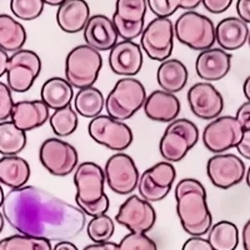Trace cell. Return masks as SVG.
Returning <instances> with one entry per match:
<instances>
[{"label":"cell","mask_w":250,"mask_h":250,"mask_svg":"<svg viewBox=\"0 0 250 250\" xmlns=\"http://www.w3.org/2000/svg\"><path fill=\"white\" fill-rule=\"evenodd\" d=\"M0 210L19 234L49 242L77 238L86 227V215L77 205L33 185L12 189Z\"/></svg>","instance_id":"1"},{"label":"cell","mask_w":250,"mask_h":250,"mask_svg":"<svg viewBox=\"0 0 250 250\" xmlns=\"http://www.w3.org/2000/svg\"><path fill=\"white\" fill-rule=\"evenodd\" d=\"M176 214L185 233L190 236L208 234L213 225L207 190L199 180L185 178L175 187Z\"/></svg>","instance_id":"2"},{"label":"cell","mask_w":250,"mask_h":250,"mask_svg":"<svg viewBox=\"0 0 250 250\" xmlns=\"http://www.w3.org/2000/svg\"><path fill=\"white\" fill-rule=\"evenodd\" d=\"M145 99L146 90L142 82L135 78H122L106 97V113L109 117L124 122L143 108Z\"/></svg>","instance_id":"3"},{"label":"cell","mask_w":250,"mask_h":250,"mask_svg":"<svg viewBox=\"0 0 250 250\" xmlns=\"http://www.w3.org/2000/svg\"><path fill=\"white\" fill-rule=\"evenodd\" d=\"M102 66L100 51L86 44L78 45L71 49L65 58V79L73 88L93 86L99 78Z\"/></svg>","instance_id":"4"},{"label":"cell","mask_w":250,"mask_h":250,"mask_svg":"<svg viewBox=\"0 0 250 250\" xmlns=\"http://www.w3.org/2000/svg\"><path fill=\"white\" fill-rule=\"evenodd\" d=\"M199 129L191 120L178 119L169 123L159 143L160 155L169 163L184 159L199 140Z\"/></svg>","instance_id":"5"},{"label":"cell","mask_w":250,"mask_h":250,"mask_svg":"<svg viewBox=\"0 0 250 250\" xmlns=\"http://www.w3.org/2000/svg\"><path fill=\"white\" fill-rule=\"evenodd\" d=\"M174 37L183 45L196 51L213 48L215 44V25L205 15L194 10L185 12L174 24Z\"/></svg>","instance_id":"6"},{"label":"cell","mask_w":250,"mask_h":250,"mask_svg":"<svg viewBox=\"0 0 250 250\" xmlns=\"http://www.w3.org/2000/svg\"><path fill=\"white\" fill-rule=\"evenodd\" d=\"M42 71V59L29 49H21L9 57L6 68L8 86L15 93H26L39 78Z\"/></svg>","instance_id":"7"},{"label":"cell","mask_w":250,"mask_h":250,"mask_svg":"<svg viewBox=\"0 0 250 250\" xmlns=\"http://www.w3.org/2000/svg\"><path fill=\"white\" fill-rule=\"evenodd\" d=\"M174 24L169 18H155L145 25L140 35V46L151 60L169 59L174 49Z\"/></svg>","instance_id":"8"},{"label":"cell","mask_w":250,"mask_h":250,"mask_svg":"<svg viewBox=\"0 0 250 250\" xmlns=\"http://www.w3.org/2000/svg\"><path fill=\"white\" fill-rule=\"evenodd\" d=\"M39 159L44 168L54 176H68L79 164L77 149L58 138H49L40 145Z\"/></svg>","instance_id":"9"},{"label":"cell","mask_w":250,"mask_h":250,"mask_svg":"<svg viewBox=\"0 0 250 250\" xmlns=\"http://www.w3.org/2000/svg\"><path fill=\"white\" fill-rule=\"evenodd\" d=\"M88 133L94 142L114 151L125 150L133 143L130 126L109 115H98L91 119Z\"/></svg>","instance_id":"10"},{"label":"cell","mask_w":250,"mask_h":250,"mask_svg":"<svg viewBox=\"0 0 250 250\" xmlns=\"http://www.w3.org/2000/svg\"><path fill=\"white\" fill-rule=\"evenodd\" d=\"M104 175L110 190L118 195H130L138 188L140 179L134 159L123 151L114 154L106 160Z\"/></svg>","instance_id":"11"},{"label":"cell","mask_w":250,"mask_h":250,"mask_svg":"<svg viewBox=\"0 0 250 250\" xmlns=\"http://www.w3.org/2000/svg\"><path fill=\"white\" fill-rule=\"evenodd\" d=\"M243 128L231 115H223L211 120L203 131L205 148L214 154H222L229 149L236 148L242 140Z\"/></svg>","instance_id":"12"},{"label":"cell","mask_w":250,"mask_h":250,"mask_svg":"<svg viewBox=\"0 0 250 250\" xmlns=\"http://www.w3.org/2000/svg\"><path fill=\"white\" fill-rule=\"evenodd\" d=\"M176 178V170L171 163L159 162L140 175L138 183L139 196L149 203L162 202L170 193Z\"/></svg>","instance_id":"13"},{"label":"cell","mask_w":250,"mask_h":250,"mask_svg":"<svg viewBox=\"0 0 250 250\" xmlns=\"http://www.w3.org/2000/svg\"><path fill=\"white\" fill-rule=\"evenodd\" d=\"M74 184L77 188V195H75L77 207L99 202L105 195L104 169L93 162L78 164L74 173Z\"/></svg>","instance_id":"14"},{"label":"cell","mask_w":250,"mask_h":250,"mask_svg":"<svg viewBox=\"0 0 250 250\" xmlns=\"http://www.w3.org/2000/svg\"><path fill=\"white\" fill-rule=\"evenodd\" d=\"M245 173L244 162L235 154H215L207 163L208 178L214 187L223 190L240 184Z\"/></svg>","instance_id":"15"},{"label":"cell","mask_w":250,"mask_h":250,"mask_svg":"<svg viewBox=\"0 0 250 250\" xmlns=\"http://www.w3.org/2000/svg\"><path fill=\"white\" fill-rule=\"evenodd\" d=\"M115 219L131 233H148L156 223V211L139 195H130L120 205Z\"/></svg>","instance_id":"16"},{"label":"cell","mask_w":250,"mask_h":250,"mask_svg":"<svg viewBox=\"0 0 250 250\" xmlns=\"http://www.w3.org/2000/svg\"><path fill=\"white\" fill-rule=\"evenodd\" d=\"M187 99L191 113L199 119L213 120L220 117L224 110L222 93L208 82H200L191 85Z\"/></svg>","instance_id":"17"},{"label":"cell","mask_w":250,"mask_h":250,"mask_svg":"<svg viewBox=\"0 0 250 250\" xmlns=\"http://www.w3.org/2000/svg\"><path fill=\"white\" fill-rule=\"evenodd\" d=\"M143 62L142 46L135 42L123 40L110 49L109 66L114 74L123 78H133L142 70Z\"/></svg>","instance_id":"18"},{"label":"cell","mask_w":250,"mask_h":250,"mask_svg":"<svg viewBox=\"0 0 250 250\" xmlns=\"http://www.w3.org/2000/svg\"><path fill=\"white\" fill-rule=\"evenodd\" d=\"M231 69V55L220 48H210L200 51L195 62V71L204 82H218L229 74Z\"/></svg>","instance_id":"19"},{"label":"cell","mask_w":250,"mask_h":250,"mask_svg":"<svg viewBox=\"0 0 250 250\" xmlns=\"http://www.w3.org/2000/svg\"><path fill=\"white\" fill-rule=\"evenodd\" d=\"M83 35L86 45L98 51L110 50L118 43V38H119L111 19L103 14H95L90 17L83 30Z\"/></svg>","instance_id":"20"},{"label":"cell","mask_w":250,"mask_h":250,"mask_svg":"<svg viewBox=\"0 0 250 250\" xmlns=\"http://www.w3.org/2000/svg\"><path fill=\"white\" fill-rule=\"evenodd\" d=\"M143 109L146 118L153 122L170 123L178 118L182 105L175 94L160 89L149 94Z\"/></svg>","instance_id":"21"},{"label":"cell","mask_w":250,"mask_h":250,"mask_svg":"<svg viewBox=\"0 0 250 250\" xmlns=\"http://www.w3.org/2000/svg\"><path fill=\"white\" fill-rule=\"evenodd\" d=\"M49 118V108L43 100H21L15 103L10 115L12 122L25 133L43 126Z\"/></svg>","instance_id":"22"},{"label":"cell","mask_w":250,"mask_h":250,"mask_svg":"<svg viewBox=\"0 0 250 250\" xmlns=\"http://www.w3.org/2000/svg\"><path fill=\"white\" fill-rule=\"evenodd\" d=\"M89 19L90 8L85 0H66L58 6L57 23L68 34H77L84 30Z\"/></svg>","instance_id":"23"},{"label":"cell","mask_w":250,"mask_h":250,"mask_svg":"<svg viewBox=\"0 0 250 250\" xmlns=\"http://www.w3.org/2000/svg\"><path fill=\"white\" fill-rule=\"evenodd\" d=\"M248 24L239 18H225L215 26V43L225 51L238 50L244 46L248 42Z\"/></svg>","instance_id":"24"},{"label":"cell","mask_w":250,"mask_h":250,"mask_svg":"<svg viewBox=\"0 0 250 250\" xmlns=\"http://www.w3.org/2000/svg\"><path fill=\"white\" fill-rule=\"evenodd\" d=\"M189 73L183 62L178 59H167L156 71V82L162 90L176 94L182 91L187 85Z\"/></svg>","instance_id":"25"},{"label":"cell","mask_w":250,"mask_h":250,"mask_svg":"<svg viewBox=\"0 0 250 250\" xmlns=\"http://www.w3.org/2000/svg\"><path fill=\"white\" fill-rule=\"evenodd\" d=\"M30 165L24 158L5 155L0 158V184L12 189L25 187L30 179Z\"/></svg>","instance_id":"26"},{"label":"cell","mask_w":250,"mask_h":250,"mask_svg":"<svg viewBox=\"0 0 250 250\" xmlns=\"http://www.w3.org/2000/svg\"><path fill=\"white\" fill-rule=\"evenodd\" d=\"M40 97L49 109L58 110L70 105L74 99V88L65 78L54 77L46 80L42 86Z\"/></svg>","instance_id":"27"},{"label":"cell","mask_w":250,"mask_h":250,"mask_svg":"<svg viewBox=\"0 0 250 250\" xmlns=\"http://www.w3.org/2000/svg\"><path fill=\"white\" fill-rule=\"evenodd\" d=\"M28 35L21 24L8 14H0V48L6 53L21 50Z\"/></svg>","instance_id":"28"},{"label":"cell","mask_w":250,"mask_h":250,"mask_svg":"<svg viewBox=\"0 0 250 250\" xmlns=\"http://www.w3.org/2000/svg\"><path fill=\"white\" fill-rule=\"evenodd\" d=\"M74 109L79 115L89 119H94L100 115L105 108V98L102 91L95 86L79 89L74 94Z\"/></svg>","instance_id":"29"},{"label":"cell","mask_w":250,"mask_h":250,"mask_svg":"<svg viewBox=\"0 0 250 250\" xmlns=\"http://www.w3.org/2000/svg\"><path fill=\"white\" fill-rule=\"evenodd\" d=\"M208 242L214 250H235L239 245V230L234 223L222 220L211 225Z\"/></svg>","instance_id":"30"},{"label":"cell","mask_w":250,"mask_h":250,"mask_svg":"<svg viewBox=\"0 0 250 250\" xmlns=\"http://www.w3.org/2000/svg\"><path fill=\"white\" fill-rule=\"evenodd\" d=\"M28 138L26 133L19 129L10 120L0 122V154L1 155H18L25 149Z\"/></svg>","instance_id":"31"},{"label":"cell","mask_w":250,"mask_h":250,"mask_svg":"<svg viewBox=\"0 0 250 250\" xmlns=\"http://www.w3.org/2000/svg\"><path fill=\"white\" fill-rule=\"evenodd\" d=\"M79 114L75 111V109L71 105L65 106V108L54 110L49 118L51 130L57 137H69L74 133L79 124L78 119Z\"/></svg>","instance_id":"32"},{"label":"cell","mask_w":250,"mask_h":250,"mask_svg":"<svg viewBox=\"0 0 250 250\" xmlns=\"http://www.w3.org/2000/svg\"><path fill=\"white\" fill-rule=\"evenodd\" d=\"M50 242L46 239L35 238V236L18 235L8 236L0 240V250H51Z\"/></svg>","instance_id":"33"},{"label":"cell","mask_w":250,"mask_h":250,"mask_svg":"<svg viewBox=\"0 0 250 250\" xmlns=\"http://www.w3.org/2000/svg\"><path fill=\"white\" fill-rule=\"evenodd\" d=\"M114 231L115 224L108 214L94 216L86 225V234L93 243L109 242L114 235Z\"/></svg>","instance_id":"34"},{"label":"cell","mask_w":250,"mask_h":250,"mask_svg":"<svg viewBox=\"0 0 250 250\" xmlns=\"http://www.w3.org/2000/svg\"><path fill=\"white\" fill-rule=\"evenodd\" d=\"M146 9V0H117L114 13L126 21H143Z\"/></svg>","instance_id":"35"},{"label":"cell","mask_w":250,"mask_h":250,"mask_svg":"<svg viewBox=\"0 0 250 250\" xmlns=\"http://www.w3.org/2000/svg\"><path fill=\"white\" fill-rule=\"evenodd\" d=\"M43 0H10V10L20 20L30 21L42 15L44 10Z\"/></svg>","instance_id":"36"},{"label":"cell","mask_w":250,"mask_h":250,"mask_svg":"<svg viewBox=\"0 0 250 250\" xmlns=\"http://www.w3.org/2000/svg\"><path fill=\"white\" fill-rule=\"evenodd\" d=\"M111 21L114 24V28L117 30L118 35L122 38L123 40H131L137 39L140 37L145 28V21H126V20L122 19L118 14L114 13Z\"/></svg>","instance_id":"37"},{"label":"cell","mask_w":250,"mask_h":250,"mask_svg":"<svg viewBox=\"0 0 250 250\" xmlns=\"http://www.w3.org/2000/svg\"><path fill=\"white\" fill-rule=\"evenodd\" d=\"M119 250H158V245L146 233H129L120 240Z\"/></svg>","instance_id":"38"},{"label":"cell","mask_w":250,"mask_h":250,"mask_svg":"<svg viewBox=\"0 0 250 250\" xmlns=\"http://www.w3.org/2000/svg\"><path fill=\"white\" fill-rule=\"evenodd\" d=\"M146 4L156 18H169L180 9V0H146Z\"/></svg>","instance_id":"39"},{"label":"cell","mask_w":250,"mask_h":250,"mask_svg":"<svg viewBox=\"0 0 250 250\" xmlns=\"http://www.w3.org/2000/svg\"><path fill=\"white\" fill-rule=\"evenodd\" d=\"M14 104L12 89L9 88L8 84L0 82V122H5L10 118Z\"/></svg>","instance_id":"40"},{"label":"cell","mask_w":250,"mask_h":250,"mask_svg":"<svg viewBox=\"0 0 250 250\" xmlns=\"http://www.w3.org/2000/svg\"><path fill=\"white\" fill-rule=\"evenodd\" d=\"M78 208H79L80 210L85 214V215L94 218V216H99L103 215V214L108 213L109 208H110V202H109L108 195L105 194L99 202L89 205H79Z\"/></svg>","instance_id":"41"},{"label":"cell","mask_w":250,"mask_h":250,"mask_svg":"<svg viewBox=\"0 0 250 250\" xmlns=\"http://www.w3.org/2000/svg\"><path fill=\"white\" fill-rule=\"evenodd\" d=\"M233 0H202V4L211 14H222L230 8Z\"/></svg>","instance_id":"42"},{"label":"cell","mask_w":250,"mask_h":250,"mask_svg":"<svg viewBox=\"0 0 250 250\" xmlns=\"http://www.w3.org/2000/svg\"><path fill=\"white\" fill-rule=\"evenodd\" d=\"M182 250H214L208 239L203 236H190L183 245Z\"/></svg>","instance_id":"43"},{"label":"cell","mask_w":250,"mask_h":250,"mask_svg":"<svg viewBox=\"0 0 250 250\" xmlns=\"http://www.w3.org/2000/svg\"><path fill=\"white\" fill-rule=\"evenodd\" d=\"M235 119L238 120L243 130H250V102H245L240 105L236 111Z\"/></svg>","instance_id":"44"},{"label":"cell","mask_w":250,"mask_h":250,"mask_svg":"<svg viewBox=\"0 0 250 250\" xmlns=\"http://www.w3.org/2000/svg\"><path fill=\"white\" fill-rule=\"evenodd\" d=\"M236 150L243 158L250 160V130H244L242 140L236 145Z\"/></svg>","instance_id":"45"},{"label":"cell","mask_w":250,"mask_h":250,"mask_svg":"<svg viewBox=\"0 0 250 250\" xmlns=\"http://www.w3.org/2000/svg\"><path fill=\"white\" fill-rule=\"evenodd\" d=\"M236 13L239 15V19H242L247 24H250V0H238Z\"/></svg>","instance_id":"46"},{"label":"cell","mask_w":250,"mask_h":250,"mask_svg":"<svg viewBox=\"0 0 250 250\" xmlns=\"http://www.w3.org/2000/svg\"><path fill=\"white\" fill-rule=\"evenodd\" d=\"M83 250H119V245L113 242L93 243L90 245H86Z\"/></svg>","instance_id":"47"},{"label":"cell","mask_w":250,"mask_h":250,"mask_svg":"<svg viewBox=\"0 0 250 250\" xmlns=\"http://www.w3.org/2000/svg\"><path fill=\"white\" fill-rule=\"evenodd\" d=\"M242 239L244 250H250V219L245 223L244 228H243Z\"/></svg>","instance_id":"48"},{"label":"cell","mask_w":250,"mask_h":250,"mask_svg":"<svg viewBox=\"0 0 250 250\" xmlns=\"http://www.w3.org/2000/svg\"><path fill=\"white\" fill-rule=\"evenodd\" d=\"M9 55L5 50L0 48V78L6 74V68H8Z\"/></svg>","instance_id":"49"},{"label":"cell","mask_w":250,"mask_h":250,"mask_svg":"<svg viewBox=\"0 0 250 250\" xmlns=\"http://www.w3.org/2000/svg\"><path fill=\"white\" fill-rule=\"evenodd\" d=\"M202 4V0H180V9H184L185 12L194 10Z\"/></svg>","instance_id":"50"},{"label":"cell","mask_w":250,"mask_h":250,"mask_svg":"<svg viewBox=\"0 0 250 250\" xmlns=\"http://www.w3.org/2000/svg\"><path fill=\"white\" fill-rule=\"evenodd\" d=\"M51 250H79L75 244H73L69 240H62V242H58L57 244L53 247Z\"/></svg>","instance_id":"51"},{"label":"cell","mask_w":250,"mask_h":250,"mask_svg":"<svg viewBox=\"0 0 250 250\" xmlns=\"http://www.w3.org/2000/svg\"><path fill=\"white\" fill-rule=\"evenodd\" d=\"M243 91L247 98V102H250V75L245 79L244 84H243Z\"/></svg>","instance_id":"52"},{"label":"cell","mask_w":250,"mask_h":250,"mask_svg":"<svg viewBox=\"0 0 250 250\" xmlns=\"http://www.w3.org/2000/svg\"><path fill=\"white\" fill-rule=\"evenodd\" d=\"M45 5L50 6H60L62 3H65L66 0H43Z\"/></svg>","instance_id":"53"},{"label":"cell","mask_w":250,"mask_h":250,"mask_svg":"<svg viewBox=\"0 0 250 250\" xmlns=\"http://www.w3.org/2000/svg\"><path fill=\"white\" fill-rule=\"evenodd\" d=\"M4 224H5V219H4L3 213H1V210H0V233L3 231Z\"/></svg>","instance_id":"54"},{"label":"cell","mask_w":250,"mask_h":250,"mask_svg":"<svg viewBox=\"0 0 250 250\" xmlns=\"http://www.w3.org/2000/svg\"><path fill=\"white\" fill-rule=\"evenodd\" d=\"M4 196H5V194H4L3 188H1V184H0V209H1V205H3Z\"/></svg>","instance_id":"55"},{"label":"cell","mask_w":250,"mask_h":250,"mask_svg":"<svg viewBox=\"0 0 250 250\" xmlns=\"http://www.w3.org/2000/svg\"><path fill=\"white\" fill-rule=\"evenodd\" d=\"M245 179H247L248 187L250 188V167H249V169H248L247 173H245Z\"/></svg>","instance_id":"56"},{"label":"cell","mask_w":250,"mask_h":250,"mask_svg":"<svg viewBox=\"0 0 250 250\" xmlns=\"http://www.w3.org/2000/svg\"><path fill=\"white\" fill-rule=\"evenodd\" d=\"M248 43H249V46H250V31H249V37H248Z\"/></svg>","instance_id":"57"}]
</instances>
